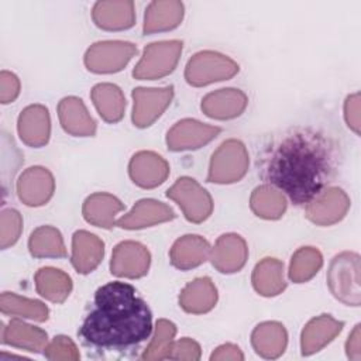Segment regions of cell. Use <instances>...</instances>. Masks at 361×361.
Wrapping results in <instances>:
<instances>
[{"instance_id":"ab89813d","label":"cell","mask_w":361,"mask_h":361,"mask_svg":"<svg viewBox=\"0 0 361 361\" xmlns=\"http://www.w3.org/2000/svg\"><path fill=\"white\" fill-rule=\"evenodd\" d=\"M344 116L348 127L360 134V94L354 93L347 97L344 104Z\"/></svg>"},{"instance_id":"8d00e7d4","label":"cell","mask_w":361,"mask_h":361,"mask_svg":"<svg viewBox=\"0 0 361 361\" xmlns=\"http://www.w3.org/2000/svg\"><path fill=\"white\" fill-rule=\"evenodd\" d=\"M44 354L48 360L54 361H75L80 357L75 343L66 336H56L49 344H47Z\"/></svg>"},{"instance_id":"d6a6232c","label":"cell","mask_w":361,"mask_h":361,"mask_svg":"<svg viewBox=\"0 0 361 361\" xmlns=\"http://www.w3.org/2000/svg\"><path fill=\"white\" fill-rule=\"evenodd\" d=\"M93 20L103 30H126L134 24L133 3L124 1L118 11H111L107 1H99L93 8Z\"/></svg>"},{"instance_id":"44dd1931","label":"cell","mask_w":361,"mask_h":361,"mask_svg":"<svg viewBox=\"0 0 361 361\" xmlns=\"http://www.w3.org/2000/svg\"><path fill=\"white\" fill-rule=\"evenodd\" d=\"M59 121L63 130L72 135L89 137L96 133V123L89 116L83 102L78 97H65L58 106Z\"/></svg>"},{"instance_id":"836d02e7","label":"cell","mask_w":361,"mask_h":361,"mask_svg":"<svg viewBox=\"0 0 361 361\" xmlns=\"http://www.w3.org/2000/svg\"><path fill=\"white\" fill-rule=\"evenodd\" d=\"M323 265L322 254L313 247L299 248L290 261L289 278L295 283H302L313 278Z\"/></svg>"},{"instance_id":"8992f818","label":"cell","mask_w":361,"mask_h":361,"mask_svg":"<svg viewBox=\"0 0 361 361\" xmlns=\"http://www.w3.org/2000/svg\"><path fill=\"white\" fill-rule=\"evenodd\" d=\"M180 52L182 42L176 39L149 44L145 47L142 58L134 68L133 76L140 80L159 79L175 69Z\"/></svg>"},{"instance_id":"9c48e42d","label":"cell","mask_w":361,"mask_h":361,"mask_svg":"<svg viewBox=\"0 0 361 361\" xmlns=\"http://www.w3.org/2000/svg\"><path fill=\"white\" fill-rule=\"evenodd\" d=\"M172 96H173L172 86L162 87V89H145V87L134 89L133 90L134 126L140 128L151 126L169 106Z\"/></svg>"},{"instance_id":"83f0119b","label":"cell","mask_w":361,"mask_h":361,"mask_svg":"<svg viewBox=\"0 0 361 361\" xmlns=\"http://www.w3.org/2000/svg\"><path fill=\"white\" fill-rule=\"evenodd\" d=\"M252 285L259 295L275 296L281 293L286 283L283 279V264L275 258H264L252 272Z\"/></svg>"},{"instance_id":"5bb4252c","label":"cell","mask_w":361,"mask_h":361,"mask_svg":"<svg viewBox=\"0 0 361 361\" xmlns=\"http://www.w3.org/2000/svg\"><path fill=\"white\" fill-rule=\"evenodd\" d=\"M128 172L135 185L151 189L166 179L169 165L161 155L151 151H141L131 158Z\"/></svg>"},{"instance_id":"277c9868","label":"cell","mask_w":361,"mask_h":361,"mask_svg":"<svg viewBox=\"0 0 361 361\" xmlns=\"http://www.w3.org/2000/svg\"><path fill=\"white\" fill-rule=\"evenodd\" d=\"M248 169V154L238 140L224 141L212 155L207 182L231 183L240 180Z\"/></svg>"},{"instance_id":"f1b7e54d","label":"cell","mask_w":361,"mask_h":361,"mask_svg":"<svg viewBox=\"0 0 361 361\" xmlns=\"http://www.w3.org/2000/svg\"><path fill=\"white\" fill-rule=\"evenodd\" d=\"M35 288L42 298L62 303L72 290V281L63 271L47 267L35 274Z\"/></svg>"},{"instance_id":"2e32d148","label":"cell","mask_w":361,"mask_h":361,"mask_svg":"<svg viewBox=\"0 0 361 361\" xmlns=\"http://www.w3.org/2000/svg\"><path fill=\"white\" fill-rule=\"evenodd\" d=\"M49 114L41 104L25 107L18 117L20 138L30 147H42L49 140Z\"/></svg>"},{"instance_id":"7402d4cb","label":"cell","mask_w":361,"mask_h":361,"mask_svg":"<svg viewBox=\"0 0 361 361\" xmlns=\"http://www.w3.org/2000/svg\"><path fill=\"white\" fill-rule=\"evenodd\" d=\"M1 327L3 344H8L34 353L45 350L48 344V336L42 329L30 326L18 319H13L7 327L4 324H1Z\"/></svg>"},{"instance_id":"4316f807","label":"cell","mask_w":361,"mask_h":361,"mask_svg":"<svg viewBox=\"0 0 361 361\" xmlns=\"http://www.w3.org/2000/svg\"><path fill=\"white\" fill-rule=\"evenodd\" d=\"M92 100L107 123H117L123 118L126 99L118 86L111 83H99L92 89Z\"/></svg>"},{"instance_id":"30bf717a","label":"cell","mask_w":361,"mask_h":361,"mask_svg":"<svg viewBox=\"0 0 361 361\" xmlns=\"http://www.w3.org/2000/svg\"><path fill=\"white\" fill-rule=\"evenodd\" d=\"M350 207V199L340 188L324 189L306 206V216L319 226H330L341 220Z\"/></svg>"},{"instance_id":"e575fe53","label":"cell","mask_w":361,"mask_h":361,"mask_svg":"<svg viewBox=\"0 0 361 361\" xmlns=\"http://www.w3.org/2000/svg\"><path fill=\"white\" fill-rule=\"evenodd\" d=\"M165 3L162 1H152L145 11L144 20V34H151L155 31H165L175 28L183 16V6L182 3L172 11L164 10Z\"/></svg>"},{"instance_id":"cb8c5ba5","label":"cell","mask_w":361,"mask_h":361,"mask_svg":"<svg viewBox=\"0 0 361 361\" xmlns=\"http://www.w3.org/2000/svg\"><path fill=\"white\" fill-rule=\"evenodd\" d=\"M210 254L209 243L200 235H183L175 241L169 257L173 267L179 269H190L207 259Z\"/></svg>"},{"instance_id":"4dcf8cb0","label":"cell","mask_w":361,"mask_h":361,"mask_svg":"<svg viewBox=\"0 0 361 361\" xmlns=\"http://www.w3.org/2000/svg\"><path fill=\"white\" fill-rule=\"evenodd\" d=\"M251 209L262 219H279L286 209V199L278 189L262 185L254 189L251 195Z\"/></svg>"},{"instance_id":"4fadbf2b","label":"cell","mask_w":361,"mask_h":361,"mask_svg":"<svg viewBox=\"0 0 361 361\" xmlns=\"http://www.w3.org/2000/svg\"><path fill=\"white\" fill-rule=\"evenodd\" d=\"M54 189V178L42 166L28 168L17 180L18 197L28 206L45 204L51 199Z\"/></svg>"},{"instance_id":"52a82bcc","label":"cell","mask_w":361,"mask_h":361,"mask_svg":"<svg viewBox=\"0 0 361 361\" xmlns=\"http://www.w3.org/2000/svg\"><path fill=\"white\" fill-rule=\"evenodd\" d=\"M166 196L180 206L185 217L192 223H202L213 210L210 195L192 178H179L168 189Z\"/></svg>"},{"instance_id":"7bdbcfd3","label":"cell","mask_w":361,"mask_h":361,"mask_svg":"<svg viewBox=\"0 0 361 361\" xmlns=\"http://www.w3.org/2000/svg\"><path fill=\"white\" fill-rule=\"evenodd\" d=\"M360 324L354 327L351 334L348 336V340L345 343V353L350 360L358 361L361 358V344H360Z\"/></svg>"},{"instance_id":"ffe728a7","label":"cell","mask_w":361,"mask_h":361,"mask_svg":"<svg viewBox=\"0 0 361 361\" xmlns=\"http://www.w3.org/2000/svg\"><path fill=\"white\" fill-rule=\"evenodd\" d=\"M104 244L97 235L85 230L76 231L72 237V265L80 274L92 272L102 261Z\"/></svg>"},{"instance_id":"f546056e","label":"cell","mask_w":361,"mask_h":361,"mask_svg":"<svg viewBox=\"0 0 361 361\" xmlns=\"http://www.w3.org/2000/svg\"><path fill=\"white\" fill-rule=\"evenodd\" d=\"M28 248L31 255L37 258L66 257V248L62 235L55 227L51 226H42L34 230L28 241Z\"/></svg>"},{"instance_id":"b9f144b4","label":"cell","mask_w":361,"mask_h":361,"mask_svg":"<svg viewBox=\"0 0 361 361\" xmlns=\"http://www.w3.org/2000/svg\"><path fill=\"white\" fill-rule=\"evenodd\" d=\"M212 361H219V360H231V361H241L244 360V355L241 353V350L234 345V344H223L220 347H217L213 354L210 355Z\"/></svg>"},{"instance_id":"484cf974","label":"cell","mask_w":361,"mask_h":361,"mask_svg":"<svg viewBox=\"0 0 361 361\" xmlns=\"http://www.w3.org/2000/svg\"><path fill=\"white\" fill-rule=\"evenodd\" d=\"M124 209L116 196L109 193H94L83 203V217L93 226L110 228L116 224V214Z\"/></svg>"},{"instance_id":"e0dca14e","label":"cell","mask_w":361,"mask_h":361,"mask_svg":"<svg viewBox=\"0 0 361 361\" xmlns=\"http://www.w3.org/2000/svg\"><path fill=\"white\" fill-rule=\"evenodd\" d=\"M172 219H175V213L169 206L154 199H142L135 203L130 213L120 217L116 221V226L127 230H135Z\"/></svg>"},{"instance_id":"ba28073f","label":"cell","mask_w":361,"mask_h":361,"mask_svg":"<svg viewBox=\"0 0 361 361\" xmlns=\"http://www.w3.org/2000/svg\"><path fill=\"white\" fill-rule=\"evenodd\" d=\"M137 54V47L123 41H103L92 45L85 55V65L96 73L121 71Z\"/></svg>"},{"instance_id":"3957f363","label":"cell","mask_w":361,"mask_h":361,"mask_svg":"<svg viewBox=\"0 0 361 361\" xmlns=\"http://www.w3.org/2000/svg\"><path fill=\"white\" fill-rule=\"evenodd\" d=\"M327 283L333 296L348 306H360V255L341 252L331 259Z\"/></svg>"},{"instance_id":"74e56055","label":"cell","mask_w":361,"mask_h":361,"mask_svg":"<svg viewBox=\"0 0 361 361\" xmlns=\"http://www.w3.org/2000/svg\"><path fill=\"white\" fill-rule=\"evenodd\" d=\"M23 220L17 210L6 209L1 212V248L13 245L21 233Z\"/></svg>"},{"instance_id":"5b68a950","label":"cell","mask_w":361,"mask_h":361,"mask_svg":"<svg viewBox=\"0 0 361 361\" xmlns=\"http://www.w3.org/2000/svg\"><path fill=\"white\" fill-rule=\"evenodd\" d=\"M238 72V65L213 51H202L192 56L185 69L186 82L192 86H204L217 80H227Z\"/></svg>"},{"instance_id":"6da1fadb","label":"cell","mask_w":361,"mask_h":361,"mask_svg":"<svg viewBox=\"0 0 361 361\" xmlns=\"http://www.w3.org/2000/svg\"><path fill=\"white\" fill-rule=\"evenodd\" d=\"M343 151L322 130L295 126L274 135L257 155L258 176L285 193L296 206H307L338 175Z\"/></svg>"},{"instance_id":"603a6c76","label":"cell","mask_w":361,"mask_h":361,"mask_svg":"<svg viewBox=\"0 0 361 361\" xmlns=\"http://www.w3.org/2000/svg\"><path fill=\"white\" fill-rule=\"evenodd\" d=\"M288 343V334L282 324L265 322L258 324L251 334V344L255 353L264 358L274 360L283 354Z\"/></svg>"},{"instance_id":"7c38bea8","label":"cell","mask_w":361,"mask_h":361,"mask_svg":"<svg viewBox=\"0 0 361 361\" xmlns=\"http://www.w3.org/2000/svg\"><path fill=\"white\" fill-rule=\"evenodd\" d=\"M148 250L135 241H123L113 250L110 269L111 274L126 278H140L148 272Z\"/></svg>"},{"instance_id":"d6986e66","label":"cell","mask_w":361,"mask_h":361,"mask_svg":"<svg viewBox=\"0 0 361 361\" xmlns=\"http://www.w3.org/2000/svg\"><path fill=\"white\" fill-rule=\"evenodd\" d=\"M343 326V322L333 319L330 314H322L319 317L312 319L302 331V354L310 355L320 351L341 331Z\"/></svg>"},{"instance_id":"60d3db41","label":"cell","mask_w":361,"mask_h":361,"mask_svg":"<svg viewBox=\"0 0 361 361\" xmlns=\"http://www.w3.org/2000/svg\"><path fill=\"white\" fill-rule=\"evenodd\" d=\"M1 80V103L13 102L20 92V82L14 73L3 71L0 75Z\"/></svg>"},{"instance_id":"1f68e13d","label":"cell","mask_w":361,"mask_h":361,"mask_svg":"<svg viewBox=\"0 0 361 361\" xmlns=\"http://www.w3.org/2000/svg\"><path fill=\"white\" fill-rule=\"evenodd\" d=\"M0 306H1L3 314L27 317L35 322H44L48 319V307L42 302L21 298L16 293L4 292L1 295Z\"/></svg>"},{"instance_id":"d4e9b609","label":"cell","mask_w":361,"mask_h":361,"mask_svg":"<svg viewBox=\"0 0 361 361\" xmlns=\"http://www.w3.org/2000/svg\"><path fill=\"white\" fill-rule=\"evenodd\" d=\"M217 300V290L210 278H197L188 283L179 296V305L188 313L200 314L213 309Z\"/></svg>"},{"instance_id":"ac0fdd59","label":"cell","mask_w":361,"mask_h":361,"mask_svg":"<svg viewBox=\"0 0 361 361\" xmlns=\"http://www.w3.org/2000/svg\"><path fill=\"white\" fill-rule=\"evenodd\" d=\"M247 96L238 89H220L204 96L202 110L212 118L227 120L240 116L247 107Z\"/></svg>"},{"instance_id":"f35d334b","label":"cell","mask_w":361,"mask_h":361,"mask_svg":"<svg viewBox=\"0 0 361 361\" xmlns=\"http://www.w3.org/2000/svg\"><path fill=\"white\" fill-rule=\"evenodd\" d=\"M168 358L169 360H192V361H196V360L200 358V345L189 337L180 338L179 341L171 344Z\"/></svg>"},{"instance_id":"8fae6325","label":"cell","mask_w":361,"mask_h":361,"mask_svg":"<svg viewBox=\"0 0 361 361\" xmlns=\"http://www.w3.org/2000/svg\"><path fill=\"white\" fill-rule=\"evenodd\" d=\"M220 133V127L206 126L197 120L185 118L178 121L166 135L168 148L172 151L196 149L210 142Z\"/></svg>"},{"instance_id":"7a4b0ae2","label":"cell","mask_w":361,"mask_h":361,"mask_svg":"<svg viewBox=\"0 0 361 361\" xmlns=\"http://www.w3.org/2000/svg\"><path fill=\"white\" fill-rule=\"evenodd\" d=\"M152 331V314L147 302L133 285L107 282L93 296L78 336L87 347L106 351L131 350L145 341Z\"/></svg>"},{"instance_id":"d590c367","label":"cell","mask_w":361,"mask_h":361,"mask_svg":"<svg viewBox=\"0 0 361 361\" xmlns=\"http://www.w3.org/2000/svg\"><path fill=\"white\" fill-rule=\"evenodd\" d=\"M175 334H176V327L172 322L165 320V319L158 320L152 341L145 348L141 358L142 360H164V358H168V353H169L171 344L173 343L172 340H173Z\"/></svg>"},{"instance_id":"9a60e30c","label":"cell","mask_w":361,"mask_h":361,"mask_svg":"<svg viewBox=\"0 0 361 361\" xmlns=\"http://www.w3.org/2000/svg\"><path fill=\"white\" fill-rule=\"evenodd\" d=\"M248 255V248L245 241L237 234H223L216 241L214 248L212 250L210 258L213 267L220 272L231 274L240 271Z\"/></svg>"}]
</instances>
